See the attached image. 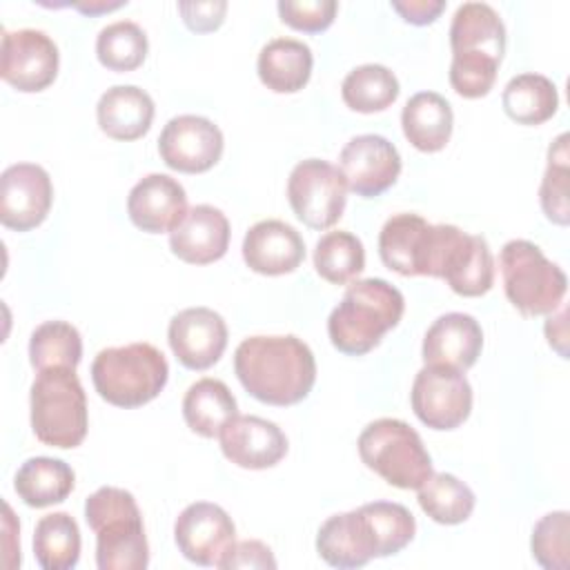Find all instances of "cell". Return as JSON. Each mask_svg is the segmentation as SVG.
<instances>
[{
  "instance_id": "obj_1",
  "label": "cell",
  "mask_w": 570,
  "mask_h": 570,
  "mask_svg": "<svg viewBox=\"0 0 570 570\" xmlns=\"http://www.w3.org/2000/svg\"><path fill=\"white\" fill-rule=\"evenodd\" d=\"M234 372L256 401L285 407L312 392L316 361L298 336H249L234 352Z\"/></svg>"
},
{
  "instance_id": "obj_2",
  "label": "cell",
  "mask_w": 570,
  "mask_h": 570,
  "mask_svg": "<svg viewBox=\"0 0 570 570\" xmlns=\"http://www.w3.org/2000/svg\"><path fill=\"white\" fill-rule=\"evenodd\" d=\"M450 85L463 98L485 96L505 51V24L485 2H463L450 24Z\"/></svg>"
},
{
  "instance_id": "obj_3",
  "label": "cell",
  "mask_w": 570,
  "mask_h": 570,
  "mask_svg": "<svg viewBox=\"0 0 570 570\" xmlns=\"http://www.w3.org/2000/svg\"><path fill=\"white\" fill-rule=\"evenodd\" d=\"M403 294L383 278L354 281L327 318L332 345L347 356H363L394 330L403 316Z\"/></svg>"
},
{
  "instance_id": "obj_4",
  "label": "cell",
  "mask_w": 570,
  "mask_h": 570,
  "mask_svg": "<svg viewBox=\"0 0 570 570\" xmlns=\"http://www.w3.org/2000/svg\"><path fill=\"white\" fill-rule=\"evenodd\" d=\"M85 519L96 532V566L100 570H145L149 546L142 514L131 492L102 485L85 501Z\"/></svg>"
},
{
  "instance_id": "obj_5",
  "label": "cell",
  "mask_w": 570,
  "mask_h": 570,
  "mask_svg": "<svg viewBox=\"0 0 570 570\" xmlns=\"http://www.w3.org/2000/svg\"><path fill=\"white\" fill-rule=\"evenodd\" d=\"M167 379V358L151 343L105 347L91 363V381L100 399L125 410L154 401Z\"/></svg>"
},
{
  "instance_id": "obj_6",
  "label": "cell",
  "mask_w": 570,
  "mask_h": 570,
  "mask_svg": "<svg viewBox=\"0 0 570 570\" xmlns=\"http://www.w3.org/2000/svg\"><path fill=\"white\" fill-rule=\"evenodd\" d=\"M31 430L36 439L51 448H76L87 436V396L71 367L38 372L29 394Z\"/></svg>"
},
{
  "instance_id": "obj_7",
  "label": "cell",
  "mask_w": 570,
  "mask_h": 570,
  "mask_svg": "<svg viewBox=\"0 0 570 570\" xmlns=\"http://www.w3.org/2000/svg\"><path fill=\"white\" fill-rule=\"evenodd\" d=\"M421 276L443 278L459 296H483L494 283V258L483 236L456 225H430Z\"/></svg>"
},
{
  "instance_id": "obj_8",
  "label": "cell",
  "mask_w": 570,
  "mask_h": 570,
  "mask_svg": "<svg viewBox=\"0 0 570 570\" xmlns=\"http://www.w3.org/2000/svg\"><path fill=\"white\" fill-rule=\"evenodd\" d=\"M361 461L383 481L416 490L432 474V459L419 432L401 419H376L358 434Z\"/></svg>"
},
{
  "instance_id": "obj_9",
  "label": "cell",
  "mask_w": 570,
  "mask_h": 570,
  "mask_svg": "<svg viewBox=\"0 0 570 570\" xmlns=\"http://www.w3.org/2000/svg\"><path fill=\"white\" fill-rule=\"evenodd\" d=\"M503 292L523 316L552 314L561 307L568 278L563 269L548 261L543 252L523 238L508 240L499 254Z\"/></svg>"
},
{
  "instance_id": "obj_10",
  "label": "cell",
  "mask_w": 570,
  "mask_h": 570,
  "mask_svg": "<svg viewBox=\"0 0 570 570\" xmlns=\"http://www.w3.org/2000/svg\"><path fill=\"white\" fill-rule=\"evenodd\" d=\"M287 200L303 225L312 229H327L343 216L347 185L341 169L332 163L305 158L287 178Z\"/></svg>"
},
{
  "instance_id": "obj_11",
  "label": "cell",
  "mask_w": 570,
  "mask_h": 570,
  "mask_svg": "<svg viewBox=\"0 0 570 570\" xmlns=\"http://www.w3.org/2000/svg\"><path fill=\"white\" fill-rule=\"evenodd\" d=\"M416 419L432 430L459 428L472 410V387L461 370L423 365L410 392Z\"/></svg>"
},
{
  "instance_id": "obj_12",
  "label": "cell",
  "mask_w": 570,
  "mask_h": 570,
  "mask_svg": "<svg viewBox=\"0 0 570 570\" xmlns=\"http://www.w3.org/2000/svg\"><path fill=\"white\" fill-rule=\"evenodd\" d=\"M58 47L40 29L2 31L0 76L18 91L36 94L47 89L58 76Z\"/></svg>"
},
{
  "instance_id": "obj_13",
  "label": "cell",
  "mask_w": 570,
  "mask_h": 570,
  "mask_svg": "<svg viewBox=\"0 0 570 570\" xmlns=\"http://www.w3.org/2000/svg\"><path fill=\"white\" fill-rule=\"evenodd\" d=\"M223 131L205 116H174L158 136L163 163L180 174H203L223 156Z\"/></svg>"
},
{
  "instance_id": "obj_14",
  "label": "cell",
  "mask_w": 570,
  "mask_h": 570,
  "mask_svg": "<svg viewBox=\"0 0 570 570\" xmlns=\"http://www.w3.org/2000/svg\"><path fill=\"white\" fill-rule=\"evenodd\" d=\"M338 169L350 191L361 198H376L396 183L401 156L385 136L361 134L341 149Z\"/></svg>"
},
{
  "instance_id": "obj_15",
  "label": "cell",
  "mask_w": 570,
  "mask_h": 570,
  "mask_svg": "<svg viewBox=\"0 0 570 570\" xmlns=\"http://www.w3.org/2000/svg\"><path fill=\"white\" fill-rule=\"evenodd\" d=\"M174 541L187 561L218 568V561L236 541V525L220 505L196 501L176 517Z\"/></svg>"
},
{
  "instance_id": "obj_16",
  "label": "cell",
  "mask_w": 570,
  "mask_h": 570,
  "mask_svg": "<svg viewBox=\"0 0 570 570\" xmlns=\"http://www.w3.org/2000/svg\"><path fill=\"white\" fill-rule=\"evenodd\" d=\"M53 203V185L40 165L16 163L0 176V220L16 232L38 227Z\"/></svg>"
},
{
  "instance_id": "obj_17",
  "label": "cell",
  "mask_w": 570,
  "mask_h": 570,
  "mask_svg": "<svg viewBox=\"0 0 570 570\" xmlns=\"http://www.w3.org/2000/svg\"><path fill=\"white\" fill-rule=\"evenodd\" d=\"M167 341L178 363L187 370H207L227 347V325L209 307H187L169 321Z\"/></svg>"
},
{
  "instance_id": "obj_18",
  "label": "cell",
  "mask_w": 570,
  "mask_h": 570,
  "mask_svg": "<svg viewBox=\"0 0 570 570\" xmlns=\"http://www.w3.org/2000/svg\"><path fill=\"white\" fill-rule=\"evenodd\" d=\"M218 439L225 459L245 470L274 468L287 454L285 432L274 421L254 414L229 419Z\"/></svg>"
},
{
  "instance_id": "obj_19",
  "label": "cell",
  "mask_w": 570,
  "mask_h": 570,
  "mask_svg": "<svg viewBox=\"0 0 570 570\" xmlns=\"http://www.w3.org/2000/svg\"><path fill=\"white\" fill-rule=\"evenodd\" d=\"M131 223L147 234L171 232L187 214V194L183 185L167 174H147L127 196Z\"/></svg>"
},
{
  "instance_id": "obj_20",
  "label": "cell",
  "mask_w": 570,
  "mask_h": 570,
  "mask_svg": "<svg viewBox=\"0 0 570 570\" xmlns=\"http://www.w3.org/2000/svg\"><path fill=\"white\" fill-rule=\"evenodd\" d=\"M303 258L305 243L301 234L285 220H258L243 238V261L256 274H289L303 263Z\"/></svg>"
},
{
  "instance_id": "obj_21",
  "label": "cell",
  "mask_w": 570,
  "mask_h": 570,
  "mask_svg": "<svg viewBox=\"0 0 570 570\" xmlns=\"http://www.w3.org/2000/svg\"><path fill=\"white\" fill-rule=\"evenodd\" d=\"M229 220L214 205H194L169 232L174 256L189 265H209L225 256L229 247Z\"/></svg>"
},
{
  "instance_id": "obj_22",
  "label": "cell",
  "mask_w": 570,
  "mask_h": 570,
  "mask_svg": "<svg viewBox=\"0 0 570 570\" xmlns=\"http://www.w3.org/2000/svg\"><path fill=\"white\" fill-rule=\"evenodd\" d=\"M483 347V330L479 321L463 312H448L439 316L423 336L425 365H445L454 370H470Z\"/></svg>"
},
{
  "instance_id": "obj_23",
  "label": "cell",
  "mask_w": 570,
  "mask_h": 570,
  "mask_svg": "<svg viewBox=\"0 0 570 570\" xmlns=\"http://www.w3.org/2000/svg\"><path fill=\"white\" fill-rule=\"evenodd\" d=\"M316 552L332 568H361L376 559V543L363 510L330 517L318 528Z\"/></svg>"
},
{
  "instance_id": "obj_24",
  "label": "cell",
  "mask_w": 570,
  "mask_h": 570,
  "mask_svg": "<svg viewBox=\"0 0 570 570\" xmlns=\"http://www.w3.org/2000/svg\"><path fill=\"white\" fill-rule=\"evenodd\" d=\"M154 111L151 96L136 85H114L96 105L100 131L125 142L142 138L149 131Z\"/></svg>"
},
{
  "instance_id": "obj_25",
  "label": "cell",
  "mask_w": 570,
  "mask_h": 570,
  "mask_svg": "<svg viewBox=\"0 0 570 570\" xmlns=\"http://www.w3.org/2000/svg\"><path fill=\"white\" fill-rule=\"evenodd\" d=\"M314 67L312 49L296 38H274L263 45L256 71L261 82L274 94H296L301 91Z\"/></svg>"
},
{
  "instance_id": "obj_26",
  "label": "cell",
  "mask_w": 570,
  "mask_h": 570,
  "mask_svg": "<svg viewBox=\"0 0 570 570\" xmlns=\"http://www.w3.org/2000/svg\"><path fill=\"white\" fill-rule=\"evenodd\" d=\"M430 223L419 214H394L379 234V256L383 265L401 276H421L423 252Z\"/></svg>"
},
{
  "instance_id": "obj_27",
  "label": "cell",
  "mask_w": 570,
  "mask_h": 570,
  "mask_svg": "<svg viewBox=\"0 0 570 570\" xmlns=\"http://www.w3.org/2000/svg\"><path fill=\"white\" fill-rule=\"evenodd\" d=\"M452 107L436 91L414 94L401 111V127L407 142L425 154L441 151L448 145L452 136Z\"/></svg>"
},
{
  "instance_id": "obj_28",
  "label": "cell",
  "mask_w": 570,
  "mask_h": 570,
  "mask_svg": "<svg viewBox=\"0 0 570 570\" xmlns=\"http://www.w3.org/2000/svg\"><path fill=\"white\" fill-rule=\"evenodd\" d=\"M76 485V474L69 463L51 456L27 459L13 479L16 494L29 508H47L65 501Z\"/></svg>"
},
{
  "instance_id": "obj_29",
  "label": "cell",
  "mask_w": 570,
  "mask_h": 570,
  "mask_svg": "<svg viewBox=\"0 0 570 570\" xmlns=\"http://www.w3.org/2000/svg\"><path fill=\"white\" fill-rule=\"evenodd\" d=\"M238 414V405L229 387L218 379H198L183 399V416L191 432L214 439L225 423Z\"/></svg>"
},
{
  "instance_id": "obj_30",
  "label": "cell",
  "mask_w": 570,
  "mask_h": 570,
  "mask_svg": "<svg viewBox=\"0 0 570 570\" xmlns=\"http://www.w3.org/2000/svg\"><path fill=\"white\" fill-rule=\"evenodd\" d=\"M503 111L519 125H541L559 109V94L550 78L541 73H519L510 78L501 94Z\"/></svg>"
},
{
  "instance_id": "obj_31",
  "label": "cell",
  "mask_w": 570,
  "mask_h": 570,
  "mask_svg": "<svg viewBox=\"0 0 570 570\" xmlns=\"http://www.w3.org/2000/svg\"><path fill=\"white\" fill-rule=\"evenodd\" d=\"M416 490V501L421 510L436 523H463L474 510V492L468 483L450 472H432Z\"/></svg>"
},
{
  "instance_id": "obj_32",
  "label": "cell",
  "mask_w": 570,
  "mask_h": 570,
  "mask_svg": "<svg viewBox=\"0 0 570 570\" xmlns=\"http://www.w3.org/2000/svg\"><path fill=\"white\" fill-rule=\"evenodd\" d=\"M33 554L45 570H71L80 559V530L71 514L51 512L36 523Z\"/></svg>"
},
{
  "instance_id": "obj_33",
  "label": "cell",
  "mask_w": 570,
  "mask_h": 570,
  "mask_svg": "<svg viewBox=\"0 0 570 570\" xmlns=\"http://www.w3.org/2000/svg\"><path fill=\"white\" fill-rule=\"evenodd\" d=\"M399 80L385 65H361L352 69L341 85L343 102L358 114L387 109L399 98Z\"/></svg>"
},
{
  "instance_id": "obj_34",
  "label": "cell",
  "mask_w": 570,
  "mask_h": 570,
  "mask_svg": "<svg viewBox=\"0 0 570 570\" xmlns=\"http://www.w3.org/2000/svg\"><path fill=\"white\" fill-rule=\"evenodd\" d=\"M82 358L80 332L67 321H45L29 338V361L42 372L51 367L76 370Z\"/></svg>"
},
{
  "instance_id": "obj_35",
  "label": "cell",
  "mask_w": 570,
  "mask_h": 570,
  "mask_svg": "<svg viewBox=\"0 0 570 570\" xmlns=\"http://www.w3.org/2000/svg\"><path fill=\"white\" fill-rule=\"evenodd\" d=\"M314 267L332 285H345L365 269L363 243L350 232H327L314 247Z\"/></svg>"
},
{
  "instance_id": "obj_36",
  "label": "cell",
  "mask_w": 570,
  "mask_h": 570,
  "mask_svg": "<svg viewBox=\"0 0 570 570\" xmlns=\"http://www.w3.org/2000/svg\"><path fill=\"white\" fill-rule=\"evenodd\" d=\"M147 33L131 20H116L100 29L96 38V56L102 67L125 73L138 69L147 58Z\"/></svg>"
},
{
  "instance_id": "obj_37",
  "label": "cell",
  "mask_w": 570,
  "mask_h": 570,
  "mask_svg": "<svg viewBox=\"0 0 570 570\" xmlns=\"http://www.w3.org/2000/svg\"><path fill=\"white\" fill-rule=\"evenodd\" d=\"M374 543H376V557H392L401 552L416 532V521L412 512L394 501H372L361 505Z\"/></svg>"
},
{
  "instance_id": "obj_38",
  "label": "cell",
  "mask_w": 570,
  "mask_h": 570,
  "mask_svg": "<svg viewBox=\"0 0 570 570\" xmlns=\"http://www.w3.org/2000/svg\"><path fill=\"white\" fill-rule=\"evenodd\" d=\"M568 134H559L548 149V167L539 187V203L548 220L557 225H568Z\"/></svg>"
},
{
  "instance_id": "obj_39",
  "label": "cell",
  "mask_w": 570,
  "mask_h": 570,
  "mask_svg": "<svg viewBox=\"0 0 570 570\" xmlns=\"http://www.w3.org/2000/svg\"><path fill=\"white\" fill-rule=\"evenodd\" d=\"M534 561L546 570H568L570 566V514L566 510L541 517L530 537Z\"/></svg>"
},
{
  "instance_id": "obj_40",
  "label": "cell",
  "mask_w": 570,
  "mask_h": 570,
  "mask_svg": "<svg viewBox=\"0 0 570 570\" xmlns=\"http://www.w3.org/2000/svg\"><path fill=\"white\" fill-rule=\"evenodd\" d=\"M276 9L287 27L305 33H318L334 22L338 4L334 0H281Z\"/></svg>"
},
{
  "instance_id": "obj_41",
  "label": "cell",
  "mask_w": 570,
  "mask_h": 570,
  "mask_svg": "<svg viewBox=\"0 0 570 570\" xmlns=\"http://www.w3.org/2000/svg\"><path fill=\"white\" fill-rule=\"evenodd\" d=\"M178 11L183 16V22L194 33H209L216 31L227 13L225 0H183L178 2Z\"/></svg>"
},
{
  "instance_id": "obj_42",
  "label": "cell",
  "mask_w": 570,
  "mask_h": 570,
  "mask_svg": "<svg viewBox=\"0 0 570 570\" xmlns=\"http://www.w3.org/2000/svg\"><path fill=\"white\" fill-rule=\"evenodd\" d=\"M218 568L234 570V568H276V559L272 550L256 539L234 541L232 548L218 561Z\"/></svg>"
},
{
  "instance_id": "obj_43",
  "label": "cell",
  "mask_w": 570,
  "mask_h": 570,
  "mask_svg": "<svg viewBox=\"0 0 570 570\" xmlns=\"http://www.w3.org/2000/svg\"><path fill=\"white\" fill-rule=\"evenodd\" d=\"M390 7L410 24L423 27L434 22L445 9L443 0H392Z\"/></svg>"
},
{
  "instance_id": "obj_44",
  "label": "cell",
  "mask_w": 570,
  "mask_h": 570,
  "mask_svg": "<svg viewBox=\"0 0 570 570\" xmlns=\"http://www.w3.org/2000/svg\"><path fill=\"white\" fill-rule=\"evenodd\" d=\"M546 336H548V343L550 347H554L563 358H566V309H561L557 316H550L548 323H546Z\"/></svg>"
},
{
  "instance_id": "obj_45",
  "label": "cell",
  "mask_w": 570,
  "mask_h": 570,
  "mask_svg": "<svg viewBox=\"0 0 570 570\" xmlns=\"http://www.w3.org/2000/svg\"><path fill=\"white\" fill-rule=\"evenodd\" d=\"M127 2L125 0H116V2H109V0H82V2H67V7H73L76 11L85 13V16H100V13H109L114 9H120L125 7Z\"/></svg>"
}]
</instances>
